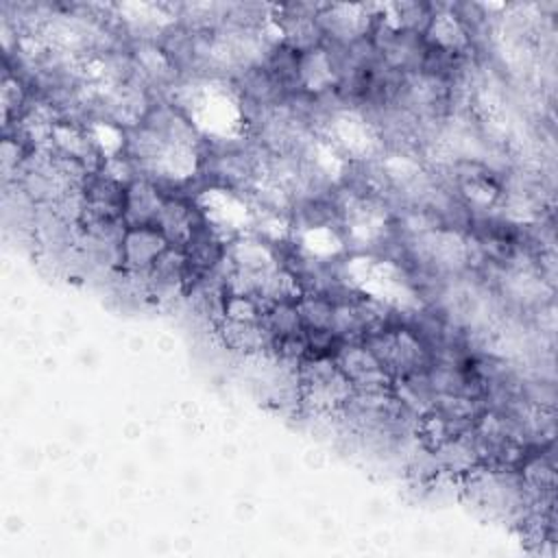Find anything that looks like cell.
I'll return each instance as SVG.
<instances>
[{"instance_id": "obj_10", "label": "cell", "mask_w": 558, "mask_h": 558, "mask_svg": "<svg viewBox=\"0 0 558 558\" xmlns=\"http://www.w3.org/2000/svg\"><path fill=\"white\" fill-rule=\"evenodd\" d=\"M296 310L305 331H331L333 301L318 292H303L296 301Z\"/></svg>"}, {"instance_id": "obj_9", "label": "cell", "mask_w": 558, "mask_h": 558, "mask_svg": "<svg viewBox=\"0 0 558 558\" xmlns=\"http://www.w3.org/2000/svg\"><path fill=\"white\" fill-rule=\"evenodd\" d=\"M299 85L310 94H325L338 87V72L327 48L318 46L299 54Z\"/></svg>"}, {"instance_id": "obj_6", "label": "cell", "mask_w": 558, "mask_h": 558, "mask_svg": "<svg viewBox=\"0 0 558 558\" xmlns=\"http://www.w3.org/2000/svg\"><path fill=\"white\" fill-rule=\"evenodd\" d=\"M166 196L157 183L146 177H137L126 185L124 198V222L126 227H155Z\"/></svg>"}, {"instance_id": "obj_4", "label": "cell", "mask_w": 558, "mask_h": 558, "mask_svg": "<svg viewBox=\"0 0 558 558\" xmlns=\"http://www.w3.org/2000/svg\"><path fill=\"white\" fill-rule=\"evenodd\" d=\"M168 246L157 227H126L120 242V268L129 275H146Z\"/></svg>"}, {"instance_id": "obj_1", "label": "cell", "mask_w": 558, "mask_h": 558, "mask_svg": "<svg viewBox=\"0 0 558 558\" xmlns=\"http://www.w3.org/2000/svg\"><path fill=\"white\" fill-rule=\"evenodd\" d=\"M296 375L299 401L314 414H338L353 392V384L342 375L331 355L305 357Z\"/></svg>"}, {"instance_id": "obj_2", "label": "cell", "mask_w": 558, "mask_h": 558, "mask_svg": "<svg viewBox=\"0 0 558 558\" xmlns=\"http://www.w3.org/2000/svg\"><path fill=\"white\" fill-rule=\"evenodd\" d=\"M379 360L384 371L392 379H401L405 375L427 371L429 353L418 333L408 327H386L377 333H371L362 340Z\"/></svg>"}, {"instance_id": "obj_8", "label": "cell", "mask_w": 558, "mask_h": 558, "mask_svg": "<svg viewBox=\"0 0 558 558\" xmlns=\"http://www.w3.org/2000/svg\"><path fill=\"white\" fill-rule=\"evenodd\" d=\"M423 39L427 46L449 52V54H460L469 48L471 37L464 28V24L460 22V17L456 15L453 7H445V9H436L432 7V20L423 33Z\"/></svg>"}, {"instance_id": "obj_5", "label": "cell", "mask_w": 558, "mask_h": 558, "mask_svg": "<svg viewBox=\"0 0 558 558\" xmlns=\"http://www.w3.org/2000/svg\"><path fill=\"white\" fill-rule=\"evenodd\" d=\"M203 214L190 207L181 198L166 196L161 211L155 220V227L161 231V235L168 240L170 246L174 248H185L187 242L192 240L196 227L203 222Z\"/></svg>"}, {"instance_id": "obj_11", "label": "cell", "mask_w": 558, "mask_h": 558, "mask_svg": "<svg viewBox=\"0 0 558 558\" xmlns=\"http://www.w3.org/2000/svg\"><path fill=\"white\" fill-rule=\"evenodd\" d=\"M264 325L268 327L272 340L275 338H283V336H292V333H299L303 331V323H301V316H299V310H296V303H277V305H270L264 314Z\"/></svg>"}, {"instance_id": "obj_7", "label": "cell", "mask_w": 558, "mask_h": 558, "mask_svg": "<svg viewBox=\"0 0 558 558\" xmlns=\"http://www.w3.org/2000/svg\"><path fill=\"white\" fill-rule=\"evenodd\" d=\"M222 344L242 355H264L272 351V336L264 320H229L225 318L218 327Z\"/></svg>"}, {"instance_id": "obj_3", "label": "cell", "mask_w": 558, "mask_h": 558, "mask_svg": "<svg viewBox=\"0 0 558 558\" xmlns=\"http://www.w3.org/2000/svg\"><path fill=\"white\" fill-rule=\"evenodd\" d=\"M336 366L353 384V390H390L392 377L384 371L375 353L360 342H338L331 353Z\"/></svg>"}]
</instances>
